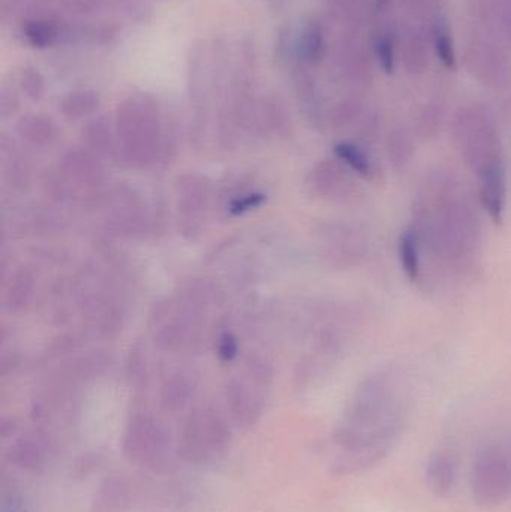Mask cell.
Instances as JSON below:
<instances>
[{
	"instance_id": "4316f807",
	"label": "cell",
	"mask_w": 511,
	"mask_h": 512,
	"mask_svg": "<svg viewBox=\"0 0 511 512\" xmlns=\"http://www.w3.org/2000/svg\"><path fill=\"white\" fill-rule=\"evenodd\" d=\"M86 140L89 146L101 155L108 156V153L113 152V138H111L110 129L99 120L93 122L92 126L87 129Z\"/></svg>"
},
{
	"instance_id": "7a4b0ae2",
	"label": "cell",
	"mask_w": 511,
	"mask_h": 512,
	"mask_svg": "<svg viewBox=\"0 0 511 512\" xmlns=\"http://www.w3.org/2000/svg\"><path fill=\"white\" fill-rule=\"evenodd\" d=\"M413 227L441 261L462 267L473 261L482 243L476 206L455 174L437 171L414 204Z\"/></svg>"
},
{
	"instance_id": "1f68e13d",
	"label": "cell",
	"mask_w": 511,
	"mask_h": 512,
	"mask_svg": "<svg viewBox=\"0 0 511 512\" xmlns=\"http://www.w3.org/2000/svg\"><path fill=\"white\" fill-rule=\"evenodd\" d=\"M36 77H38L36 74H26L23 80L24 90L33 99H39L42 95V83L41 81H36Z\"/></svg>"
},
{
	"instance_id": "4dcf8cb0",
	"label": "cell",
	"mask_w": 511,
	"mask_h": 512,
	"mask_svg": "<svg viewBox=\"0 0 511 512\" xmlns=\"http://www.w3.org/2000/svg\"><path fill=\"white\" fill-rule=\"evenodd\" d=\"M239 354V343L231 333H224L219 337L218 355L225 363H230Z\"/></svg>"
},
{
	"instance_id": "d6986e66",
	"label": "cell",
	"mask_w": 511,
	"mask_h": 512,
	"mask_svg": "<svg viewBox=\"0 0 511 512\" xmlns=\"http://www.w3.org/2000/svg\"><path fill=\"white\" fill-rule=\"evenodd\" d=\"M300 54L309 63H318L326 51V36L320 23H311L303 32L299 44Z\"/></svg>"
},
{
	"instance_id": "7402d4cb",
	"label": "cell",
	"mask_w": 511,
	"mask_h": 512,
	"mask_svg": "<svg viewBox=\"0 0 511 512\" xmlns=\"http://www.w3.org/2000/svg\"><path fill=\"white\" fill-rule=\"evenodd\" d=\"M123 504H126V490L120 481H107L99 492L98 501H95L99 512L122 511Z\"/></svg>"
},
{
	"instance_id": "83f0119b",
	"label": "cell",
	"mask_w": 511,
	"mask_h": 512,
	"mask_svg": "<svg viewBox=\"0 0 511 512\" xmlns=\"http://www.w3.org/2000/svg\"><path fill=\"white\" fill-rule=\"evenodd\" d=\"M425 45H423L422 38L419 33L411 32L405 41V57H407V63H411L408 66L410 71H422L423 60H425Z\"/></svg>"
},
{
	"instance_id": "5bb4252c",
	"label": "cell",
	"mask_w": 511,
	"mask_h": 512,
	"mask_svg": "<svg viewBox=\"0 0 511 512\" xmlns=\"http://www.w3.org/2000/svg\"><path fill=\"white\" fill-rule=\"evenodd\" d=\"M399 259L405 276L411 282H419L422 276V264H420V252H422V239L416 228L410 227L401 234L398 243Z\"/></svg>"
},
{
	"instance_id": "603a6c76",
	"label": "cell",
	"mask_w": 511,
	"mask_h": 512,
	"mask_svg": "<svg viewBox=\"0 0 511 512\" xmlns=\"http://www.w3.org/2000/svg\"><path fill=\"white\" fill-rule=\"evenodd\" d=\"M24 36L36 48H47L57 39V29L48 21H29L24 26Z\"/></svg>"
},
{
	"instance_id": "f546056e",
	"label": "cell",
	"mask_w": 511,
	"mask_h": 512,
	"mask_svg": "<svg viewBox=\"0 0 511 512\" xmlns=\"http://www.w3.org/2000/svg\"><path fill=\"white\" fill-rule=\"evenodd\" d=\"M12 459L15 463L23 466V468H36L39 465V451L35 445L30 444L29 441L20 442L15 445L14 450H11Z\"/></svg>"
},
{
	"instance_id": "3957f363",
	"label": "cell",
	"mask_w": 511,
	"mask_h": 512,
	"mask_svg": "<svg viewBox=\"0 0 511 512\" xmlns=\"http://www.w3.org/2000/svg\"><path fill=\"white\" fill-rule=\"evenodd\" d=\"M452 138L461 158L476 174L495 162L504 161L500 131L486 108L479 105L459 108L453 117Z\"/></svg>"
},
{
	"instance_id": "9a60e30c",
	"label": "cell",
	"mask_w": 511,
	"mask_h": 512,
	"mask_svg": "<svg viewBox=\"0 0 511 512\" xmlns=\"http://www.w3.org/2000/svg\"><path fill=\"white\" fill-rule=\"evenodd\" d=\"M63 168L83 185H96L102 179V168L98 159L86 150H71L66 153Z\"/></svg>"
},
{
	"instance_id": "30bf717a",
	"label": "cell",
	"mask_w": 511,
	"mask_h": 512,
	"mask_svg": "<svg viewBox=\"0 0 511 512\" xmlns=\"http://www.w3.org/2000/svg\"><path fill=\"white\" fill-rule=\"evenodd\" d=\"M458 481V460L447 448H440L429 457L426 484L437 498H449Z\"/></svg>"
},
{
	"instance_id": "8fae6325",
	"label": "cell",
	"mask_w": 511,
	"mask_h": 512,
	"mask_svg": "<svg viewBox=\"0 0 511 512\" xmlns=\"http://www.w3.org/2000/svg\"><path fill=\"white\" fill-rule=\"evenodd\" d=\"M333 153H335L336 159H339L345 167L350 168L360 179L377 183L383 177L380 165L363 144L356 143V141H339L333 147Z\"/></svg>"
},
{
	"instance_id": "ba28073f",
	"label": "cell",
	"mask_w": 511,
	"mask_h": 512,
	"mask_svg": "<svg viewBox=\"0 0 511 512\" xmlns=\"http://www.w3.org/2000/svg\"><path fill=\"white\" fill-rule=\"evenodd\" d=\"M186 445L189 453L198 456H212L210 450L218 451L227 442V429L218 415L204 412L195 415L186 427Z\"/></svg>"
},
{
	"instance_id": "277c9868",
	"label": "cell",
	"mask_w": 511,
	"mask_h": 512,
	"mask_svg": "<svg viewBox=\"0 0 511 512\" xmlns=\"http://www.w3.org/2000/svg\"><path fill=\"white\" fill-rule=\"evenodd\" d=\"M471 492L479 507H500L511 498V453L492 445L480 451L471 474Z\"/></svg>"
},
{
	"instance_id": "484cf974",
	"label": "cell",
	"mask_w": 511,
	"mask_h": 512,
	"mask_svg": "<svg viewBox=\"0 0 511 512\" xmlns=\"http://www.w3.org/2000/svg\"><path fill=\"white\" fill-rule=\"evenodd\" d=\"M96 105H98V99L92 93H71L63 101V113L77 119V117L86 116L90 111L95 110Z\"/></svg>"
},
{
	"instance_id": "8992f818",
	"label": "cell",
	"mask_w": 511,
	"mask_h": 512,
	"mask_svg": "<svg viewBox=\"0 0 511 512\" xmlns=\"http://www.w3.org/2000/svg\"><path fill=\"white\" fill-rule=\"evenodd\" d=\"M324 258L339 268L362 264L368 256V239L362 231L347 224L327 225L323 233Z\"/></svg>"
},
{
	"instance_id": "ac0fdd59",
	"label": "cell",
	"mask_w": 511,
	"mask_h": 512,
	"mask_svg": "<svg viewBox=\"0 0 511 512\" xmlns=\"http://www.w3.org/2000/svg\"><path fill=\"white\" fill-rule=\"evenodd\" d=\"M432 45H434L435 54L443 63L444 68L455 71L458 66L455 42H453L449 26L444 21L437 20L432 26Z\"/></svg>"
},
{
	"instance_id": "f1b7e54d",
	"label": "cell",
	"mask_w": 511,
	"mask_h": 512,
	"mask_svg": "<svg viewBox=\"0 0 511 512\" xmlns=\"http://www.w3.org/2000/svg\"><path fill=\"white\" fill-rule=\"evenodd\" d=\"M264 203H266V195L260 194V192H254V194L234 198L230 206H228V212L233 216H239L249 212V210L258 209V207L263 206Z\"/></svg>"
},
{
	"instance_id": "ffe728a7",
	"label": "cell",
	"mask_w": 511,
	"mask_h": 512,
	"mask_svg": "<svg viewBox=\"0 0 511 512\" xmlns=\"http://www.w3.org/2000/svg\"><path fill=\"white\" fill-rule=\"evenodd\" d=\"M374 54L381 71L392 75L396 68V38L392 30H380L375 35Z\"/></svg>"
},
{
	"instance_id": "836d02e7",
	"label": "cell",
	"mask_w": 511,
	"mask_h": 512,
	"mask_svg": "<svg viewBox=\"0 0 511 512\" xmlns=\"http://www.w3.org/2000/svg\"><path fill=\"white\" fill-rule=\"evenodd\" d=\"M375 5L380 6V8H384V6L389 3V0H374Z\"/></svg>"
},
{
	"instance_id": "7c38bea8",
	"label": "cell",
	"mask_w": 511,
	"mask_h": 512,
	"mask_svg": "<svg viewBox=\"0 0 511 512\" xmlns=\"http://www.w3.org/2000/svg\"><path fill=\"white\" fill-rule=\"evenodd\" d=\"M180 209L185 221L197 222V216L203 212L209 200V185L198 176H185L179 180Z\"/></svg>"
},
{
	"instance_id": "2e32d148",
	"label": "cell",
	"mask_w": 511,
	"mask_h": 512,
	"mask_svg": "<svg viewBox=\"0 0 511 512\" xmlns=\"http://www.w3.org/2000/svg\"><path fill=\"white\" fill-rule=\"evenodd\" d=\"M387 158L396 173H404L408 170L414 159V141L411 134L405 129H393L387 137Z\"/></svg>"
},
{
	"instance_id": "9c48e42d",
	"label": "cell",
	"mask_w": 511,
	"mask_h": 512,
	"mask_svg": "<svg viewBox=\"0 0 511 512\" xmlns=\"http://www.w3.org/2000/svg\"><path fill=\"white\" fill-rule=\"evenodd\" d=\"M126 453L131 457H156L165 447V436L158 424L146 417H138L132 421L126 433Z\"/></svg>"
},
{
	"instance_id": "44dd1931",
	"label": "cell",
	"mask_w": 511,
	"mask_h": 512,
	"mask_svg": "<svg viewBox=\"0 0 511 512\" xmlns=\"http://www.w3.org/2000/svg\"><path fill=\"white\" fill-rule=\"evenodd\" d=\"M20 134L35 146H47L54 135L53 125L42 117H27L20 123Z\"/></svg>"
},
{
	"instance_id": "6da1fadb",
	"label": "cell",
	"mask_w": 511,
	"mask_h": 512,
	"mask_svg": "<svg viewBox=\"0 0 511 512\" xmlns=\"http://www.w3.org/2000/svg\"><path fill=\"white\" fill-rule=\"evenodd\" d=\"M408 415L407 396L393 370H378L354 391L344 423L335 433L339 474H356L380 463L392 450Z\"/></svg>"
},
{
	"instance_id": "d4e9b609",
	"label": "cell",
	"mask_w": 511,
	"mask_h": 512,
	"mask_svg": "<svg viewBox=\"0 0 511 512\" xmlns=\"http://www.w3.org/2000/svg\"><path fill=\"white\" fill-rule=\"evenodd\" d=\"M191 394V384L185 376L177 375L171 378L164 387V402L170 405V408H180L185 405Z\"/></svg>"
},
{
	"instance_id": "4fadbf2b",
	"label": "cell",
	"mask_w": 511,
	"mask_h": 512,
	"mask_svg": "<svg viewBox=\"0 0 511 512\" xmlns=\"http://www.w3.org/2000/svg\"><path fill=\"white\" fill-rule=\"evenodd\" d=\"M228 402L234 420L242 426H251L260 417V405L242 382L231 381L227 388Z\"/></svg>"
},
{
	"instance_id": "d6a6232c",
	"label": "cell",
	"mask_w": 511,
	"mask_h": 512,
	"mask_svg": "<svg viewBox=\"0 0 511 512\" xmlns=\"http://www.w3.org/2000/svg\"><path fill=\"white\" fill-rule=\"evenodd\" d=\"M2 512H24L23 505L20 504L17 498H9L3 505Z\"/></svg>"
},
{
	"instance_id": "e0dca14e",
	"label": "cell",
	"mask_w": 511,
	"mask_h": 512,
	"mask_svg": "<svg viewBox=\"0 0 511 512\" xmlns=\"http://www.w3.org/2000/svg\"><path fill=\"white\" fill-rule=\"evenodd\" d=\"M33 295V277L29 270L20 268L15 271L9 283L8 292H6V307L11 312H20L32 300Z\"/></svg>"
},
{
	"instance_id": "52a82bcc",
	"label": "cell",
	"mask_w": 511,
	"mask_h": 512,
	"mask_svg": "<svg viewBox=\"0 0 511 512\" xmlns=\"http://www.w3.org/2000/svg\"><path fill=\"white\" fill-rule=\"evenodd\" d=\"M479 177V198L483 209L488 213L492 224L501 227L506 218L507 207V168L506 162H495L483 168Z\"/></svg>"
},
{
	"instance_id": "cb8c5ba5",
	"label": "cell",
	"mask_w": 511,
	"mask_h": 512,
	"mask_svg": "<svg viewBox=\"0 0 511 512\" xmlns=\"http://www.w3.org/2000/svg\"><path fill=\"white\" fill-rule=\"evenodd\" d=\"M444 113L437 105H429L425 110L420 113L419 119H417V134L423 138V140H432L440 134L441 128H443Z\"/></svg>"
},
{
	"instance_id": "5b68a950",
	"label": "cell",
	"mask_w": 511,
	"mask_h": 512,
	"mask_svg": "<svg viewBox=\"0 0 511 512\" xmlns=\"http://www.w3.org/2000/svg\"><path fill=\"white\" fill-rule=\"evenodd\" d=\"M356 177L339 159H326L315 165L309 174L308 186L318 198L332 203L353 204L363 195Z\"/></svg>"
}]
</instances>
